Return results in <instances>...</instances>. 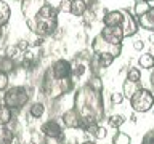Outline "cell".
Returning a JSON list of instances; mask_svg holds the SVG:
<instances>
[{
    "label": "cell",
    "instance_id": "cell-32",
    "mask_svg": "<svg viewBox=\"0 0 154 144\" xmlns=\"http://www.w3.org/2000/svg\"><path fill=\"white\" fill-rule=\"evenodd\" d=\"M80 144H95V141H84V142H80Z\"/></svg>",
    "mask_w": 154,
    "mask_h": 144
},
{
    "label": "cell",
    "instance_id": "cell-12",
    "mask_svg": "<svg viewBox=\"0 0 154 144\" xmlns=\"http://www.w3.org/2000/svg\"><path fill=\"white\" fill-rule=\"evenodd\" d=\"M14 69H16V62H14L13 58L7 55H0V72L10 75L11 72H14Z\"/></svg>",
    "mask_w": 154,
    "mask_h": 144
},
{
    "label": "cell",
    "instance_id": "cell-24",
    "mask_svg": "<svg viewBox=\"0 0 154 144\" xmlns=\"http://www.w3.org/2000/svg\"><path fill=\"white\" fill-rule=\"evenodd\" d=\"M71 5H72V0H60V5H58V11L71 13Z\"/></svg>",
    "mask_w": 154,
    "mask_h": 144
},
{
    "label": "cell",
    "instance_id": "cell-10",
    "mask_svg": "<svg viewBox=\"0 0 154 144\" xmlns=\"http://www.w3.org/2000/svg\"><path fill=\"white\" fill-rule=\"evenodd\" d=\"M100 35L104 38L106 42L109 43H114V45H122V40H124V31L120 27H103V31L100 32Z\"/></svg>",
    "mask_w": 154,
    "mask_h": 144
},
{
    "label": "cell",
    "instance_id": "cell-34",
    "mask_svg": "<svg viewBox=\"0 0 154 144\" xmlns=\"http://www.w3.org/2000/svg\"><path fill=\"white\" fill-rule=\"evenodd\" d=\"M16 2H19V3H21V2H23V0H16Z\"/></svg>",
    "mask_w": 154,
    "mask_h": 144
},
{
    "label": "cell",
    "instance_id": "cell-3",
    "mask_svg": "<svg viewBox=\"0 0 154 144\" xmlns=\"http://www.w3.org/2000/svg\"><path fill=\"white\" fill-rule=\"evenodd\" d=\"M103 24L106 27H120L124 37H133L138 32L137 19L128 10H111L103 16Z\"/></svg>",
    "mask_w": 154,
    "mask_h": 144
},
{
    "label": "cell",
    "instance_id": "cell-19",
    "mask_svg": "<svg viewBox=\"0 0 154 144\" xmlns=\"http://www.w3.org/2000/svg\"><path fill=\"white\" fill-rule=\"evenodd\" d=\"M138 88H141V86H140V83H133V82L125 80V82H124V86H122V94H124V98H128V99H130V96H132Z\"/></svg>",
    "mask_w": 154,
    "mask_h": 144
},
{
    "label": "cell",
    "instance_id": "cell-2",
    "mask_svg": "<svg viewBox=\"0 0 154 144\" xmlns=\"http://www.w3.org/2000/svg\"><path fill=\"white\" fill-rule=\"evenodd\" d=\"M74 109L82 120L79 130L85 131L88 125H100L106 114L103 90H96L88 83L79 86L74 93Z\"/></svg>",
    "mask_w": 154,
    "mask_h": 144
},
{
    "label": "cell",
    "instance_id": "cell-17",
    "mask_svg": "<svg viewBox=\"0 0 154 144\" xmlns=\"http://www.w3.org/2000/svg\"><path fill=\"white\" fill-rule=\"evenodd\" d=\"M138 66L141 69H152L154 67V55H151V53H143L138 58Z\"/></svg>",
    "mask_w": 154,
    "mask_h": 144
},
{
    "label": "cell",
    "instance_id": "cell-33",
    "mask_svg": "<svg viewBox=\"0 0 154 144\" xmlns=\"http://www.w3.org/2000/svg\"><path fill=\"white\" fill-rule=\"evenodd\" d=\"M143 2H154V0H143Z\"/></svg>",
    "mask_w": 154,
    "mask_h": 144
},
{
    "label": "cell",
    "instance_id": "cell-25",
    "mask_svg": "<svg viewBox=\"0 0 154 144\" xmlns=\"http://www.w3.org/2000/svg\"><path fill=\"white\" fill-rule=\"evenodd\" d=\"M141 144H154V128L149 130V131H146V133L143 134Z\"/></svg>",
    "mask_w": 154,
    "mask_h": 144
},
{
    "label": "cell",
    "instance_id": "cell-8",
    "mask_svg": "<svg viewBox=\"0 0 154 144\" xmlns=\"http://www.w3.org/2000/svg\"><path fill=\"white\" fill-rule=\"evenodd\" d=\"M47 70H48V74L56 80L69 79V77H72L71 75L72 74V62L67 61V59H56Z\"/></svg>",
    "mask_w": 154,
    "mask_h": 144
},
{
    "label": "cell",
    "instance_id": "cell-11",
    "mask_svg": "<svg viewBox=\"0 0 154 144\" xmlns=\"http://www.w3.org/2000/svg\"><path fill=\"white\" fill-rule=\"evenodd\" d=\"M135 19H137L138 27L146 29L149 32H154V3H151V7H149V10L144 14H141V16H138Z\"/></svg>",
    "mask_w": 154,
    "mask_h": 144
},
{
    "label": "cell",
    "instance_id": "cell-20",
    "mask_svg": "<svg viewBox=\"0 0 154 144\" xmlns=\"http://www.w3.org/2000/svg\"><path fill=\"white\" fill-rule=\"evenodd\" d=\"M112 144H132V138L125 131H116L112 136Z\"/></svg>",
    "mask_w": 154,
    "mask_h": 144
},
{
    "label": "cell",
    "instance_id": "cell-4",
    "mask_svg": "<svg viewBox=\"0 0 154 144\" xmlns=\"http://www.w3.org/2000/svg\"><path fill=\"white\" fill-rule=\"evenodd\" d=\"M91 51H93V56L98 58L101 66L108 67V66L112 64V61L116 58L120 56V53H122V45H114V43L106 42L98 34V35L91 40Z\"/></svg>",
    "mask_w": 154,
    "mask_h": 144
},
{
    "label": "cell",
    "instance_id": "cell-30",
    "mask_svg": "<svg viewBox=\"0 0 154 144\" xmlns=\"http://www.w3.org/2000/svg\"><path fill=\"white\" fill-rule=\"evenodd\" d=\"M154 69V67H152ZM149 80H151V93L154 94V70L151 72V77H149Z\"/></svg>",
    "mask_w": 154,
    "mask_h": 144
},
{
    "label": "cell",
    "instance_id": "cell-28",
    "mask_svg": "<svg viewBox=\"0 0 154 144\" xmlns=\"http://www.w3.org/2000/svg\"><path fill=\"white\" fill-rule=\"evenodd\" d=\"M93 138H95V139H104V138H106V128H104V127H100V125H98V128H96Z\"/></svg>",
    "mask_w": 154,
    "mask_h": 144
},
{
    "label": "cell",
    "instance_id": "cell-36",
    "mask_svg": "<svg viewBox=\"0 0 154 144\" xmlns=\"http://www.w3.org/2000/svg\"><path fill=\"white\" fill-rule=\"evenodd\" d=\"M63 144H69V142H63Z\"/></svg>",
    "mask_w": 154,
    "mask_h": 144
},
{
    "label": "cell",
    "instance_id": "cell-29",
    "mask_svg": "<svg viewBox=\"0 0 154 144\" xmlns=\"http://www.w3.org/2000/svg\"><path fill=\"white\" fill-rule=\"evenodd\" d=\"M133 48H135V50H138V51H141L143 48H144V42L143 40H137V42L133 43Z\"/></svg>",
    "mask_w": 154,
    "mask_h": 144
},
{
    "label": "cell",
    "instance_id": "cell-26",
    "mask_svg": "<svg viewBox=\"0 0 154 144\" xmlns=\"http://www.w3.org/2000/svg\"><path fill=\"white\" fill-rule=\"evenodd\" d=\"M8 85H10L8 75H7V74H2V72H0V91H5V90L8 88Z\"/></svg>",
    "mask_w": 154,
    "mask_h": 144
},
{
    "label": "cell",
    "instance_id": "cell-31",
    "mask_svg": "<svg viewBox=\"0 0 154 144\" xmlns=\"http://www.w3.org/2000/svg\"><path fill=\"white\" fill-rule=\"evenodd\" d=\"M84 2H85V5H87V7H88V8H90V7H93L95 3H98V2H96V0H84Z\"/></svg>",
    "mask_w": 154,
    "mask_h": 144
},
{
    "label": "cell",
    "instance_id": "cell-9",
    "mask_svg": "<svg viewBox=\"0 0 154 144\" xmlns=\"http://www.w3.org/2000/svg\"><path fill=\"white\" fill-rule=\"evenodd\" d=\"M61 123H63V127H66L69 130H79L82 125V120L79 117V114L75 112V109L71 107L61 114Z\"/></svg>",
    "mask_w": 154,
    "mask_h": 144
},
{
    "label": "cell",
    "instance_id": "cell-18",
    "mask_svg": "<svg viewBox=\"0 0 154 144\" xmlns=\"http://www.w3.org/2000/svg\"><path fill=\"white\" fill-rule=\"evenodd\" d=\"M13 120V110H10L5 104H0V125H10Z\"/></svg>",
    "mask_w": 154,
    "mask_h": 144
},
{
    "label": "cell",
    "instance_id": "cell-5",
    "mask_svg": "<svg viewBox=\"0 0 154 144\" xmlns=\"http://www.w3.org/2000/svg\"><path fill=\"white\" fill-rule=\"evenodd\" d=\"M29 99H31L29 88H26L23 85L8 86L3 93V104L10 110H13V112H18V110L24 109L29 104Z\"/></svg>",
    "mask_w": 154,
    "mask_h": 144
},
{
    "label": "cell",
    "instance_id": "cell-1",
    "mask_svg": "<svg viewBox=\"0 0 154 144\" xmlns=\"http://www.w3.org/2000/svg\"><path fill=\"white\" fill-rule=\"evenodd\" d=\"M21 13L27 27L38 37H48L58 29V8L47 0H23Z\"/></svg>",
    "mask_w": 154,
    "mask_h": 144
},
{
    "label": "cell",
    "instance_id": "cell-23",
    "mask_svg": "<svg viewBox=\"0 0 154 144\" xmlns=\"http://www.w3.org/2000/svg\"><path fill=\"white\" fill-rule=\"evenodd\" d=\"M108 123H109L111 128H120L125 123V117L120 115V114H114V115H111V117L108 118Z\"/></svg>",
    "mask_w": 154,
    "mask_h": 144
},
{
    "label": "cell",
    "instance_id": "cell-27",
    "mask_svg": "<svg viewBox=\"0 0 154 144\" xmlns=\"http://www.w3.org/2000/svg\"><path fill=\"white\" fill-rule=\"evenodd\" d=\"M122 101H124V94L122 93H112L111 94V103H112V106H119Z\"/></svg>",
    "mask_w": 154,
    "mask_h": 144
},
{
    "label": "cell",
    "instance_id": "cell-7",
    "mask_svg": "<svg viewBox=\"0 0 154 144\" xmlns=\"http://www.w3.org/2000/svg\"><path fill=\"white\" fill-rule=\"evenodd\" d=\"M40 133L48 139H64V127L58 118H48L40 125Z\"/></svg>",
    "mask_w": 154,
    "mask_h": 144
},
{
    "label": "cell",
    "instance_id": "cell-15",
    "mask_svg": "<svg viewBox=\"0 0 154 144\" xmlns=\"http://www.w3.org/2000/svg\"><path fill=\"white\" fill-rule=\"evenodd\" d=\"M29 115H31L32 118H40L43 114H45V104L42 103V101H35V103H32L29 106Z\"/></svg>",
    "mask_w": 154,
    "mask_h": 144
},
{
    "label": "cell",
    "instance_id": "cell-35",
    "mask_svg": "<svg viewBox=\"0 0 154 144\" xmlns=\"http://www.w3.org/2000/svg\"><path fill=\"white\" fill-rule=\"evenodd\" d=\"M27 144H35V142H27Z\"/></svg>",
    "mask_w": 154,
    "mask_h": 144
},
{
    "label": "cell",
    "instance_id": "cell-16",
    "mask_svg": "<svg viewBox=\"0 0 154 144\" xmlns=\"http://www.w3.org/2000/svg\"><path fill=\"white\" fill-rule=\"evenodd\" d=\"M88 7L85 5L84 0H72V5H71V14L74 16H84L87 13Z\"/></svg>",
    "mask_w": 154,
    "mask_h": 144
},
{
    "label": "cell",
    "instance_id": "cell-21",
    "mask_svg": "<svg viewBox=\"0 0 154 144\" xmlns=\"http://www.w3.org/2000/svg\"><path fill=\"white\" fill-rule=\"evenodd\" d=\"M125 80L133 82V83H140V82H141V70H140L138 67H130L128 72H127V77H125Z\"/></svg>",
    "mask_w": 154,
    "mask_h": 144
},
{
    "label": "cell",
    "instance_id": "cell-22",
    "mask_svg": "<svg viewBox=\"0 0 154 144\" xmlns=\"http://www.w3.org/2000/svg\"><path fill=\"white\" fill-rule=\"evenodd\" d=\"M149 7H151V3L149 2H143V0H137L135 2V18L141 16V14H144L149 10Z\"/></svg>",
    "mask_w": 154,
    "mask_h": 144
},
{
    "label": "cell",
    "instance_id": "cell-13",
    "mask_svg": "<svg viewBox=\"0 0 154 144\" xmlns=\"http://www.w3.org/2000/svg\"><path fill=\"white\" fill-rule=\"evenodd\" d=\"M14 136L16 134L8 125H0V144H13Z\"/></svg>",
    "mask_w": 154,
    "mask_h": 144
},
{
    "label": "cell",
    "instance_id": "cell-6",
    "mask_svg": "<svg viewBox=\"0 0 154 144\" xmlns=\"http://www.w3.org/2000/svg\"><path fill=\"white\" fill-rule=\"evenodd\" d=\"M130 107L135 112H148L154 107V94L148 88H138L130 96Z\"/></svg>",
    "mask_w": 154,
    "mask_h": 144
},
{
    "label": "cell",
    "instance_id": "cell-14",
    "mask_svg": "<svg viewBox=\"0 0 154 144\" xmlns=\"http://www.w3.org/2000/svg\"><path fill=\"white\" fill-rule=\"evenodd\" d=\"M10 18H11L10 5L5 2V0H0V29L5 27L10 22Z\"/></svg>",
    "mask_w": 154,
    "mask_h": 144
}]
</instances>
